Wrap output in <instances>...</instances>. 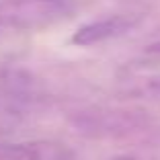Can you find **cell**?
Returning <instances> with one entry per match:
<instances>
[{
  "instance_id": "cell-1",
  "label": "cell",
  "mask_w": 160,
  "mask_h": 160,
  "mask_svg": "<svg viewBox=\"0 0 160 160\" xmlns=\"http://www.w3.org/2000/svg\"><path fill=\"white\" fill-rule=\"evenodd\" d=\"M70 12V0H0V29H43L60 23Z\"/></svg>"
},
{
  "instance_id": "cell-2",
  "label": "cell",
  "mask_w": 160,
  "mask_h": 160,
  "mask_svg": "<svg viewBox=\"0 0 160 160\" xmlns=\"http://www.w3.org/2000/svg\"><path fill=\"white\" fill-rule=\"evenodd\" d=\"M138 23H140V17H133V14H113V17H107V19L92 21V23L82 25L72 35V43L82 47L97 45V43L115 39L119 35H125Z\"/></svg>"
},
{
  "instance_id": "cell-3",
  "label": "cell",
  "mask_w": 160,
  "mask_h": 160,
  "mask_svg": "<svg viewBox=\"0 0 160 160\" xmlns=\"http://www.w3.org/2000/svg\"><path fill=\"white\" fill-rule=\"evenodd\" d=\"M27 90L21 82L0 84V133L12 132L27 115Z\"/></svg>"
},
{
  "instance_id": "cell-4",
  "label": "cell",
  "mask_w": 160,
  "mask_h": 160,
  "mask_svg": "<svg viewBox=\"0 0 160 160\" xmlns=\"http://www.w3.org/2000/svg\"><path fill=\"white\" fill-rule=\"evenodd\" d=\"M2 160H70V152L53 142H33V144H2Z\"/></svg>"
},
{
  "instance_id": "cell-5",
  "label": "cell",
  "mask_w": 160,
  "mask_h": 160,
  "mask_svg": "<svg viewBox=\"0 0 160 160\" xmlns=\"http://www.w3.org/2000/svg\"><path fill=\"white\" fill-rule=\"evenodd\" d=\"M142 94H146L148 99L160 101V78H152L142 86Z\"/></svg>"
},
{
  "instance_id": "cell-6",
  "label": "cell",
  "mask_w": 160,
  "mask_h": 160,
  "mask_svg": "<svg viewBox=\"0 0 160 160\" xmlns=\"http://www.w3.org/2000/svg\"><path fill=\"white\" fill-rule=\"evenodd\" d=\"M150 53H154V56H160V43H156V45H150V49H148Z\"/></svg>"
}]
</instances>
